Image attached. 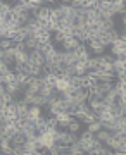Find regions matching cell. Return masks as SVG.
I'll return each instance as SVG.
<instances>
[{"label":"cell","mask_w":126,"mask_h":155,"mask_svg":"<svg viewBox=\"0 0 126 155\" xmlns=\"http://www.w3.org/2000/svg\"><path fill=\"white\" fill-rule=\"evenodd\" d=\"M95 136H93V133H90V131H85V133L81 134V136H78V143L81 145V148L85 153H88L90 150L95 147Z\"/></svg>","instance_id":"6da1fadb"},{"label":"cell","mask_w":126,"mask_h":155,"mask_svg":"<svg viewBox=\"0 0 126 155\" xmlns=\"http://www.w3.org/2000/svg\"><path fill=\"white\" fill-rule=\"evenodd\" d=\"M78 62V55L74 50H62L60 48V64L62 66H74Z\"/></svg>","instance_id":"7a4b0ae2"},{"label":"cell","mask_w":126,"mask_h":155,"mask_svg":"<svg viewBox=\"0 0 126 155\" xmlns=\"http://www.w3.org/2000/svg\"><path fill=\"white\" fill-rule=\"evenodd\" d=\"M87 47L90 50H92L95 55H102V54H105V45L100 41V40H97V38H90V40H87Z\"/></svg>","instance_id":"3957f363"},{"label":"cell","mask_w":126,"mask_h":155,"mask_svg":"<svg viewBox=\"0 0 126 155\" xmlns=\"http://www.w3.org/2000/svg\"><path fill=\"white\" fill-rule=\"evenodd\" d=\"M35 19L38 22H47V21H50V7H47L43 4V5H40V9H38V12L35 14Z\"/></svg>","instance_id":"277c9868"},{"label":"cell","mask_w":126,"mask_h":155,"mask_svg":"<svg viewBox=\"0 0 126 155\" xmlns=\"http://www.w3.org/2000/svg\"><path fill=\"white\" fill-rule=\"evenodd\" d=\"M80 43H81V41H80L76 36H66L64 41L60 43V48L62 50H74V48H78V45Z\"/></svg>","instance_id":"5b68a950"},{"label":"cell","mask_w":126,"mask_h":155,"mask_svg":"<svg viewBox=\"0 0 126 155\" xmlns=\"http://www.w3.org/2000/svg\"><path fill=\"white\" fill-rule=\"evenodd\" d=\"M14 54H16V48L14 47H9V48L4 50V57H2V62H5L7 66H14Z\"/></svg>","instance_id":"8992f818"},{"label":"cell","mask_w":126,"mask_h":155,"mask_svg":"<svg viewBox=\"0 0 126 155\" xmlns=\"http://www.w3.org/2000/svg\"><path fill=\"white\" fill-rule=\"evenodd\" d=\"M74 52H76V55H78V61H81V62H85L88 57H90L87 43H80L78 45V48H74Z\"/></svg>","instance_id":"52a82bcc"},{"label":"cell","mask_w":126,"mask_h":155,"mask_svg":"<svg viewBox=\"0 0 126 155\" xmlns=\"http://www.w3.org/2000/svg\"><path fill=\"white\" fill-rule=\"evenodd\" d=\"M40 116H42V107H38V105H28V117H29V119L36 121Z\"/></svg>","instance_id":"ba28073f"},{"label":"cell","mask_w":126,"mask_h":155,"mask_svg":"<svg viewBox=\"0 0 126 155\" xmlns=\"http://www.w3.org/2000/svg\"><path fill=\"white\" fill-rule=\"evenodd\" d=\"M26 59H28V50H16L14 54V64H26Z\"/></svg>","instance_id":"9c48e42d"},{"label":"cell","mask_w":126,"mask_h":155,"mask_svg":"<svg viewBox=\"0 0 126 155\" xmlns=\"http://www.w3.org/2000/svg\"><path fill=\"white\" fill-rule=\"evenodd\" d=\"M24 45H26V50H35L40 47V41L38 38H35V36H26L24 38Z\"/></svg>","instance_id":"30bf717a"},{"label":"cell","mask_w":126,"mask_h":155,"mask_svg":"<svg viewBox=\"0 0 126 155\" xmlns=\"http://www.w3.org/2000/svg\"><path fill=\"white\" fill-rule=\"evenodd\" d=\"M87 72H88V69H87V66H85V62L78 61L76 64H74V76L81 78V76H85Z\"/></svg>","instance_id":"8fae6325"},{"label":"cell","mask_w":126,"mask_h":155,"mask_svg":"<svg viewBox=\"0 0 126 155\" xmlns=\"http://www.w3.org/2000/svg\"><path fill=\"white\" fill-rule=\"evenodd\" d=\"M80 127H81V121H78L76 117H71V121L67 124V131H71V133H78L80 131Z\"/></svg>","instance_id":"7c38bea8"},{"label":"cell","mask_w":126,"mask_h":155,"mask_svg":"<svg viewBox=\"0 0 126 155\" xmlns=\"http://www.w3.org/2000/svg\"><path fill=\"white\" fill-rule=\"evenodd\" d=\"M93 136H95V140H97V141H102V143H104L105 140L111 136V131H107V129H104V127H102V129H99L97 133H93Z\"/></svg>","instance_id":"4fadbf2b"},{"label":"cell","mask_w":126,"mask_h":155,"mask_svg":"<svg viewBox=\"0 0 126 155\" xmlns=\"http://www.w3.org/2000/svg\"><path fill=\"white\" fill-rule=\"evenodd\" d=\"M85 66H87L88 71H95V69H99V61H97V55H95V57H88L87 61H85Z\"/></svg>","instance_id":"5bb4252c"},{"label":"cell","mask_w":126,"mask_h":155,"mask_svg":"<svg viewBox=\"0 0 126 155\" xmlns=\"http://www.w3.org/2000/svg\"><path fill=\"white\" fill-rule=\"evenodd\" d=\"M67 153H71V155H81V153H85V152H83L81 145L78 143V141H74V143L69 145V150H67Z\"/></svg>","instance_id":"9a60e30c"},{"label":"cell","mask_w":126,"mask_h":155,"mask_svg":"<svg viewBox=\"0 0 126 155\" xmlns=\"http://www.w3.org/2000/svg\"><path fill=\"white\" fill-rule=\"evenodd\" d=\"M112 69H114V74L119 71H124V59H119V57H116L114 62H112Z\"/></svg>","instance_id":"2e32d148"},{"label":"cell","mask_w":126,"mask_h":155,"mask_svg":"<svg viewBox=\"0 0 126 155\" xmlns=\"http://www.w3.org/2000/svg\"><path fill=\"white\" fill-rule=\"evenodd\" d=\"M99 129H102V122L100 121H92L87 124V131H90V133H97Z\"/></svg>","instance_id":"e0dca14e"},{"label":"cell","mask_w":126,"mask_h":155,"mask_svg":"<svg viewBox=\"0 0 126 155\" xmlns=\"http://www.w3.org/2000/svg\"><path fill=\"white\" fill-rule=\"evenodd\" d=\"M11 9H12L11 4H7V2H0V14H2V16L11 14Z\"/></svg>","instance_id":"ac0fdd59"},{"label":"cell","mask_w":126,"mask_h":155,"mask_svg":"<svg viewBox=\"0 0 126 155\" xmlns=\"http://www.w3.org/2000/svg\"><path fill=\"white\" fill-rule=\"evenodd\" d=\"M12 45H14L12 38H0V48H2V50L9 48V47H12Z\"/></svg>","instance_id":"d6986e66"},{"label":"cell","mask_w":126,"mask_h":155,"mask_svg":"<svg viewBox=\"0 0 126 155\" xmlns=\"http://www.w3.org/2000/svg\"><path fill=\"white\" fill-rule=\"evenodd\" d=\"M112 153H117V155H124L126 153V141H123V143H119V147L112 152Z\"/></svg>","instance_id":"ffe728a7"},{"label":"cell","mask_w":126,"mask_h":155,"mask_svg":"<svg viewBox=\"0 0 126 155\" xmlns=\"http://www.w3.org/2000/svg\"><path fill=\"white\" fill-rule=\"evenodd\" d=\"M69 5L71 7H85V0H71Z\"/></svg>","instance_id":"44dd1931"},{"label":"cell","mask_w":126,"mask_h":155,"mask_svg":"<svg viewBox=\"0 0 126 155\" xmlns=\"http://www.w3.org/2000/svg\"><path fill=\"white\" fill-rule=\"evenodd\" d=\"M116 76H117V81H123V83H126V71L116 72Z\"/></svg>","instance_id":"7402d4cb"},{"label":"cell","mask_w":126,"mask_h":155,"mask_svg":"<svg viewBox=\"0 0 126 155\" xmlns=\"http://www.w3.org/2000/svg\"><path fill=\"white\" fill-rule=\"evenodd\" d=\"M43 2H47V4H55L57 0H43Z\"/></svg>","instance_id":"603a6c76"},{"label":"cell","mask_w":126,"mask_h":155,"mask_svg":"<svg viewBox=\"0 0 126 155\" xmlns=\"http://www.w3.org/2000/svg\"><path fill=\"white\" fill-rule=\"evenodd\" d=\"M2 57H4V50L0 48V61H2Z\"/></svg>","instance_id":"cb8c5ba5"},{"label":"cell","mask_w":126,"mask_h":155,"mask_svg":"<svg viewBox=\"0 0 126 155\" xmlns=\"http://www.w3.org/2000/svg\"><path fill=\"white\" fill-rule=\"evenodd\" d=\"M16 2H21V4H26V2H29V0H16Z\"/></svg>","instance_id":"d4e9b609"},{"label":"cell","mask_w":126,"mask_h":155,"mask_svg":"<svg viewBox=\"0 0 126 155\" xmlns=\"http://www.w3.org/2000/svg\"><path fill=\"white\" fill-rule=\"evenodd\" d=\"M69 2H71V0H62V2H60V4H69Z\"/></svg>","instance_id":"484cf974"},{"label":"cell","mask_w":126,"mask_h":155,"mask_svg":"<svg viewBox=\"0 0 126 155\" xmlns=\"http://www.w3.org/2000/svg\"><path fill=\"white\" fill-rule=\"evenodd\" d=\"M2 138H4V133H2V131H0V140H2Z\"/></svg>","instance_id":"4316f807"},{"label":"cell","mask_w":126,"mask_h":155,"mask_svg":"<svg viewBox=\"0 0 126 155\" xmlns=\"http://www.w3.org/2000/svg\"><path fill=\"white\" fill-rule=\"evenodd\" d=\"M0 2H2V0H0Z\"/></svg>","instance_id":"83f0119b"}]
</instances>
